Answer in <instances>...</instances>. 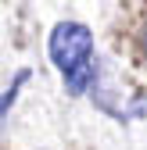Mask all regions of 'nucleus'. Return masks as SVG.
Masks as SVG:
<instances>
[{
	"mask_svg": "<svg viewBox=\"0 0 147 150\" xmlns=\"http://www.w3.org/2000/svg\"><path fill=\"white\" fill-rule=\"evenodd\" d=\"M47 50H50V61L58 64V71L65 75V89L72 97L90 89V82L101 79V68L93 61V32H90L83 22H58L50 29V40H47Z\"/></svg>",
	"mask_w": 147,
	"mask_h": 150,
	"instance_id": "obj_1",
	"label": "nucleus"
},
{
	"mask_svg": "<svg viewBox=\"0 0 147 150\" xmlns=\"http://www.w3.org/2000/svg\"><path fill=\"white\" fill-rule=\"evenodd\" d=\"M29 75H32V71H29V68H22V71H18V79L11 82V89L4 93V115H7V111H11V104H14V93H18V89H22V82L29 79Z\"/></svg>",
	"mask_w": 147,
	"mask_h": 150,
	"instance_id": "obj_2",
	"label": "nucleus"
},
{
	"mask_svg": "<svg viewBox=\"0 0 147 150\" xmlns=\"http://www.w3.org/2000/svg\"><path fill=\"white\" fill-rule=\"evenodd\" d=\"M140 43H143V54H147V25H143V36H140Z\"/></svg>",
	"mask_w": 147,
	"mask_h": 150,
	"instance_id": "obj_3",
	"label": "nucleus"
}]
</instances>
